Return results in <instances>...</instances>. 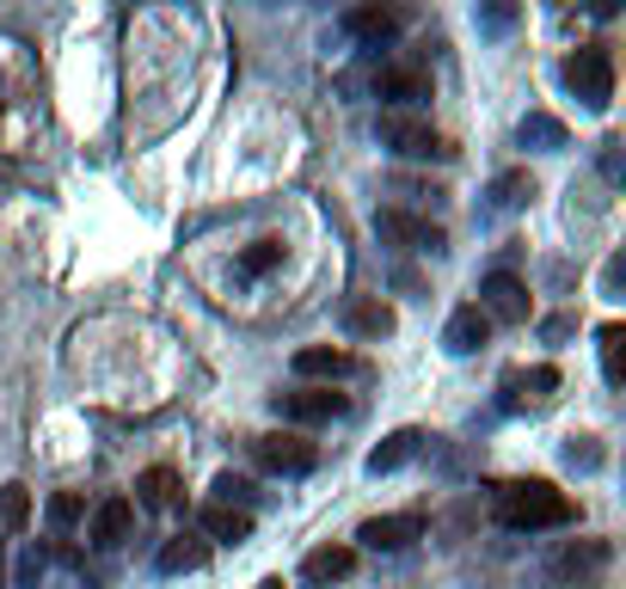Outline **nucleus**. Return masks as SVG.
I'll list each match as a JSON object with an SVG mask.
<instances>
[{
    "label": "nucleus",
    "instance_id": "20",
    "mask_svg": "<svg viewBox=\"0 0 626 589\" xmlns=\"http://www.w3.org/2000/svg\"><path fill=\"white\" fill-rule=\"evenodd\" d=\"M418 449H424V430H393L387 442H375V449H369V473H399V466L406 461H418Z\"/></svg>",
    "mask_w": 626,
    "mask_h": 589
},
{
    "label": "nucleus",
    "instance_id": "29",
    "mask_svg": "<svg viewBox=\"0 0 626 589\" xmlns=\"http://www.w3.org/2000/svg\"><path fill=\"white\" fill-rule=\"evenodd\" d=\"M37 577H44V553H37V546H25V553H19V577L7 589H37Z\"/></svg>",
    "mask_w": 626,
    "mask_h": 589
},
{
    "label": "nucleus",
    "instance_id": "18",
    "mask_svg": "<svg viewBox=\"0 0 626 589\" xmlns=\"http://www.w3.org/2000/svg\"><path fill=\"white\" fill-rule=\"evenodd\" d=\"M350 571H357V546H313V553L301 558V577H308V584H345Z\"/></svg>",
    "mask_w": 626,
    "mask_h": 589
},
{
    "label": "nucleus",
    "instance_id": "7",
    "mask_svg": "<svg viewBox=\"0 0 626 589\" xmlns=\"http://www.w3.org/2000/svg\"><path fill=\"white\" fill-rule=\"evenodd\" d=\"M357 541L369 546V553H406L411 541H424V516H418V510H399V516H369V522L357 528Z\"/></svg>",
    "mask_w": 626,
    "mask_h": 589
},
{
    "label": "nucleus",
    "instance_id": "15",
    "mask_svg": "<svg viewBox=\"0 0 626 589\" xmlns=\"http://www.w3.org/2000/svg\"><path fill=\"white\" fill-rule=\"evenodd\" d=\"M362 362L350 357L345 344H308V350H295V374L301 381H313V374H326V381H338V374H357Z\"/></svg>",
    "mask_w": 626,
    "mask_h": 589
},
{
    "label": "nucleus",
    "instance_id": "32",
    "mask_svg": "<svg viewBox=\"0 0 626 589\" xmlns=\"http://www.w3.org/2000/svg\"><path fill=\"white\" fill-rule=\"evenodd\" d=\"M510 19H517V13H510V7H486V25H491V32H503Z\"/></svg>",
    "mask_w": 626,
    "mask_h": 589
},
{
    "label": "nucleus",
    "instance_id": "6",
    "mask_svg": "<svg viewBox=\"0 0 626 589\" xmlns=\"http://www.w3.org/2000/svg\"><path fill=\"white\" fill-rule=\"evenodd\" d=\"M350 400L338 388H295V393H277V418L289 424H332V418H345Z\"/></svg>",
    "mask_w": 626,
    "mask_h": 589
},
{
    "label": "nucleus",
    "instance_id": "1",
    "mask_svg": "<svg viewBox=\"0 0 626 589\" xmlns=\"http://www.w3.org/2000/svg\"><path fill=\"white\" fill-rule=\"evenodd\" d=\"M491 510L503 528H571L578 522V504L547 480H510L491 492Z\"/></svg>",
    "mask_w": 626,
    "mask_h": 589
},
{
    "label": "nucleus",
    "instance_id": "30",
    "mask_svg": "<svg viewBox=\"0 0 626 589\" xmlns=\"http://www.w3.org/2000/svg\"><path fill=\"white\" fill-rule=\"evenodd\" d=\"M246 497H252V480H240V473H221L216 480V504H240L246 510Z\"/></svg>",
    "mask_w": 626,
    "mask_h": 589
},
{
    "label": "nucleus",
    "instance_id": "33",
    "mask_svg": "<svg viewBox=\"0 0 626 589\" xmlns=\"http://www.w3.org/2000/svg\"><path fill=\"white\" fill-rule=\"evenodd\" d=\"M602 289L621 294V258H608V270H602Z\"/></svg>",
    "mask_w": 626,
    "mask_h": 589
},
{
    "label": "nucleus",
    "instance_id": "26",
    "mask_svg": "<svg viewBox=\"0 0 626 589\" xmlns=\"http://www.w3.org/2000/svg\"><path fill=\"white\" fill-rule=\"evenodd\" d=\"M80 516H86V497H80V492H56V497L44 504V522L56 528V534H68V528H74Z\"/></svg>",
    "mask_w": 626,
    "mask_h": 589
},
{
    "label": "nucleus",
    "instance_id": "12",
    "mask_svg": "<svg viewBox=\"0 0 626 589\" xmlns=\"http://www.w3.org/2000/svg\"><path fill=\"white\" fill-rule=\"evenodd\" d=\"M197 534L240 546V541H252V510H240V504H204L197 510Z\"/></svg>",
    "mask_w": 626,
    "mask_h": 589
},
{
    "label": "nucleus",
    "instance_id": "23",
    "mask_svg": "<svg viewBox=\"0 0 626 589\" xmlns=\"http://www.w3.org/2000/svg\"><path fill=\"white\" fill-rule=\"evenodd\" d=\"M486 197H491V209H522V203H534V172H522V166L498 172Z\"/></svg>",
    "mask_w": 626,
    "mask_h": 589
},
{
    "label": "nucleus",
    "instance_id": "13",
    "mask_svg": "<svg viewBox=\"0 0 626 589\" xmlns=\"http://www.w3.org/2000/svg\"><path fill=\"white\" fill-rule=\"evenodd\" d=\"M345 32L357 37V44H387V37L406 32V13H399V7H350Z\"/></svg>",
    "mask_w": 626,
    "mask_h": 589
},
{
    "label": "nucleus",
    "instance_id": "19",
    "mask_svg": "<svg viewBox=\"0 0 626 589\" xmlns=\"http://www.w3.org/2000/svg\"><path fill=\"white\" fill-rule=\"evenodd\" d=\"M517 141H522V148H534V154H559V148H571V129H565L553 111H529L522 129H517Z\"/></svg>",
    "mask_w": 626,
    "mask_h": 589
},
{
    "label": "nucleus",
    "instance_id": "8",
    "mask_svg": "<svg viewBox=\"0 0 626 589\" xmlns=\"http://www.w3.org/2000/svg\"><path fill=\"white\" fill-rule=\"evenodd\" d=\"M608 558H614V546L608 541H578V546H565V553L559 558H553V589H571V584H590V577L595 571H602V565H608Z\"/></svg>",
    "mask_w": 626,
    "mask_h": 589
},
{
    "label": "nucleus",
    "instance_id": "24",
    "mask_svg": "<svg viewBox=\"0 0 626 589\" xmlns=\"http://www.w3.org/2000/svg\"><path fill=\"white\" fill-rule=\"evenodd\" d=\"M25 522H32V492L25 485H0V541L25 534Z\"/></svg>",
    "mask_w": 626,
    "mask_h": 589
},
{
    "label": "nucleus",
    "instance_id": "17",
    "mask_svg": "<svg viewBox=\"0 0 626 589\" xmlns=\"http://www.w3.org/2000/svg\"><path fill=\"white\" fill-rule=\"evenodd\" d=\"M553 388H559V369H553V362H541V369H529V374H503V405H510V412H517V405H547Z\"/></svg>",
    "mask_w": 626,
    "mask_h": 589
},
{
    "label": "nucleus",
    "instance_id": "3",
    "mask_svg": "<svg viewBox=\"0 0 626 589\" xmlns=\"http://www.w3.org/2000/svg\"><path fill=\"white\" fill-rule=\"evenodd\" d=\"M381 148H393V154H406V160H454L449 141L424 124V117H406V111L381 117Z\"/></svg>",
    "mask_w": 626,
    "mask_h": 589
},
{
    "label": "nucleus",
    "instance_id": "27",
    "mask_svg": "<svg viewBox=\"0 0 626 589\" xmlns=\"http://www.w3.org/2000/svg\"><path fill=\"white\" fill-rule=\"evenodd\" d=\"M595 338H602V369H608V388H621V344H626L621 320H608V326L595 332Z\"/></svg>",
    "mask_w": 626,
    "mask_h": 589
},
{
    "label": "nucleus",
    "instance_id": "5",
    "mask_svg": "<svg viewBox=\"0 0 626 589\" xmlns=\"http://www.w3.org/2000/svg\"><path fill=\"white\" fill-rule=\"evenodd\" d=\"M479 313L486 320H503V326H522L534 313V294L522 277H510V270H491L486 282H479Z\"/></svg>",
    "mask_w": 626,
    "mask_h": 589
},
{
    "label": "nucleus",
    "instance_id": "31",
    "mask_svg": "<svg viewBox=\"0 0 626 589\" xmlns=\"http://www.w3.org/2000/svg\"><path fill=\"white\" fill-rule=\"evenodd\" d=\"M571 332H578V320H571V313H553V320H541V338H571Z\"/></svg>",
    "mask_w": 626,
    "mask_h": 589
},
{
    "label": "nucleus",
    "instance_id": "14",
    "mask_svg": "<svg viewBox=\"0 0 626 589\" xmlns=\"http://www.w3.org/2000/svg\"><path fill=\"white\" fill-rule=\"evenodd\" d=\"M129 528H136V504L129 497H105L93 510V528H86V541L93 546H124L129 541Z\"/></svg>",
    "mask_w": 626,
    "mask_h": 589
},
{
    "label": "nucleus",
    "instance_id": "9",
    "mask_svg": "<svg viewBox=\"0 0 626 589\" xmlns=\"http://www.w3.org/2000/svg\"><path fill=\"white\" fill-rule=\"evenodd\" d=\"M375 228L387 233V240H399V246H411V252H449L442 228H430L424 216H406V209H381Z\"/></svg>",
    "mask_w": 626,
    "mask_h": 589
},
{
    "label": "nucleus",
    "instance_id": "16",
    "mask_svg": "<svg viewBox=\"0 0 626 589\" xmlns=\"http://www.w3.org/2000/svg\"><path fill=\"white\" fill-rule=\"evenodd\" d=\"M486 338H491V320L479 313V301H467V308L449 313V332H442V344H449L454 357H473Z\"/></svg>",
    "mask_w": 626,
    "mask_h": 589
},
{
    "label": "nucleus",
    "instance_id": "35",
    "mask_svg": "<svg viewBox=\"0 0 626 589\" xmlns=\"http://www.w3.org/2000/svg\"><path fill=\"white\" fill-rule=\"evenodd\" d=\"M0 589H7V565H0Z\"/></svg>",
    "mask_w": 626,
    "mask_h": 589
},
{
    "label": "nucleus",
    "instance_id": "34",
    "mask_svg": "<svg viewBox=\"0 0 626 589\" xmlns=\"http://www.w3.org/2000/svg\"><path fill=\"white\" fill-rule=\"evenodd\" d=\"M258 589H282V584H277V577H270V584H258Z\"/></svg>",
    "mask_w": 626,
    "mask_h": 589
},
{
    "label": "nucleus",
    "instance_id": "22",
    "mask_svg": "<svg viewBox=\"0 0 626 589\" xmlns=\"http://www.w3.org/2000/svg\"><path fill=\"white\" fill-rule=\"evenodd\" d=\"M178 492H185V485H178L173 466H148V473L136 480V504H141V510H173Z\"/></svg>",
    "mask_w": 626,
    "mask_h": 589
},
{
    "label": "nucleus",
    "instance_id": "28",
    "mask_svg": "<svg viewBox=\"0 0 626 589\" xmlns=\"http://www.w3.org/2000/svg\"><path fill=\"white\" fill-rule=\"evenodd\" d=\"M565 461L583 466V473H595V466H602V449H595V436H571V442H565Z\"/></svg>",
    "mask_w": 626,
    "mask_h": 589
},
{
    "label": "nucleus",
    "instance_id": "11",
    "mask_svg": "<svg viewBox=\"0 0 626 589\" xmlns=\"http://www.w3.org/2000/svg\"><path fill=\"white\" fill-rule=\"evenodd\" d=\"M375 93L387 99L393 111H399V105H418V99H430V68H418V62L381 68V74H375Z\"/></svg>",
    "mask_w": 626,
    "mask_h": 589
},
{
    "label": "nucleus",
    "instance_id": "25",
    "mask_svg": "<svg viewBox=\"0 0 626 589\" xmlns=\"http://www.w3.org/2000/svg\"><path fill=\"white\" fill-rule=\"evenodd\" d=\"M282 252H289L282 240H252V246L240 252V270H246V277H270V270L282 264Z\"/></svg>",
    "mask_w": 626,
    "mask_h": 589
},
{
    "label": "nucleus",
    "instance_id": "21",
    "mask_svg": "<svg viewBox=\"0 0 626 589\" xmlns=\"http://www.w3.org/2000/svg\"><path fill=\"white\" fill-rule=\"evenodd\" d=\"M166 577H178V571H204L209 565V541L204 534H173V541L160 546V558H154Z\"/></svg>",
    "mask_w": 626,
    "mask_h": 589
},
{
    "label": "nucleus",
    "instance_id": "4",
    "mask_svg": "<svg viewBox=\"0 0 626 589\" xmlns=\"http://www.w3.org/2000/svg\"><path fill=\"white\" fill-rule=\"evenodd\" d=\"M252 461L265 466V473H282V480H301V473H313L320 466V449H313L301 430H270L252 442Z\"/></svg>",
    "mask_w": 626,
    "mask_h": 589
},
{
    "label": "nucleus",
    "instance_id": "2",
    "mask_svg": "<svg viewBox=\"0 0 626 589\" xmlns=\"http://www.w3.org/2000/svg\"><path fill=\"white\" fill-rule=\"evenodd\" d=\"M565 86H571L590 111H608V99H614V56H608V44L571 49V56H565Z\"/></svg>",
    "mask_w": 626,
    "mask_h": 589
},
{
    "label": "nucleus",
    "instance_id": "10",
    "mask_svg": "<svg viewBox=\"0 0 626 589\" xmlns=\"http://www.w3.org/2000/svg\"><path fill=\"white\" fill-rule=\"evenodd\" d=\"M338 320H345L350 338H393V326H399V320H393V308L381 301V294H350Z\"/></svg>",
    "mask_w": 626,
    "mask_h": 589
}]
</instances>
